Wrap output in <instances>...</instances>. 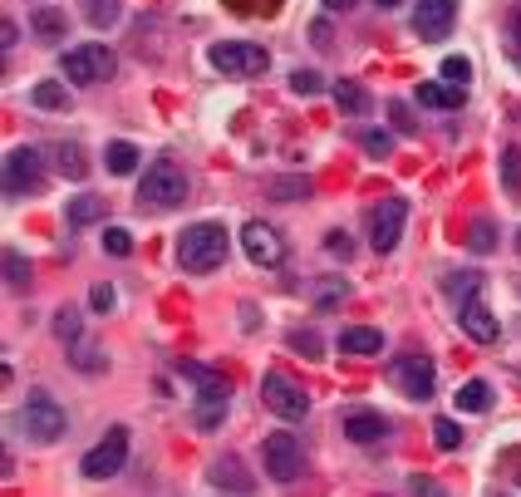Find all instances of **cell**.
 Here are the masks:
<instances>
[{
	"instance_id": "6da1fadb",
	"label": "cell",
	"mask_w": 521,
	"mask_h": 497,
	"mask_svg": "<svg viewBox=\"0 0 521 497\" xmlns=\"http://www.w3.org/2000/svg\"><path fill=\"white\" fill-rule=\"evenodd\" d=\"M177 374L197 384V409H192V424H197L202 434H212V429L227 419V404H232V384H227V374L207 370V365H192V360H182Z\"/></svg>"
},
{
	"instance_id": "7a4b0ae2",
	"label": "cell",
	"mask_w": 521,
	"mask_h": 497,
	"mask_svg": "<svg viewBox=\"0 0 521 497\" xmlns=\"http://www.w3.org/2000/svg\"><path fill=\"white\" fill-rule=\"evenodd\" d=\"M177 261L182 271L192 276H207L227 261V227L222 222H192L182 237H177Z\"/></svg>"
},
{
	"instance_id": "3957f363",
	"label": "cell",
	"mask_w": 521,
	"mask_h": 497,
	"mask_svg": "<svg viewBox=\"0 0 521 497\" xmlns=\"http://www.w3.org/2000/svg\"><path fill=\"white\" fill-rule=\"evenodd\" d=\"M187 202V173L173 163H153L138 183V207H153V212H168Z\"/></svg>"
},
{
	"instance_id": "277c9868",
	"label": "cell",
	"mask_w": 521,
	"mask_h": 497,
	"mask_svg": "<svg viewBox=\"0 0 521 497\" xmlns=\"http://www.w3.org/2000/svg\"><path fill=\"white\" fill-rule=\"evenodd\" d=\"M59 69H64V79H69V84L89 89V84H104V79H114L118 60H114V50H109V45H74V50H64Z\"/></svg>"
},
{
	"instance_id": "5b68a950",
	"label": "cell",
	"mask_w": 521,
	"mask_h": 497,
	"mask_svg": "<svg viewBox=\"0 0 521 497\" xmlns=\"http://www.w3.org/2000/svg\"><path fill=\"white\" fill-rule=\"evenodd\" d=\"M20 424H25L30 443H59L64 429H69V414L55 404V394L35 389V394L25 399V409H20Z\"/></svg>"
},
{
	"instance_id": "8992f818",
	"label": "cell",
	"mask_w": 521,
	"mask_h": 497,
	"mask_svg": "<svg viewBox=\"0 0 521 497\" xmlns=\"http://www.w3.org/2000/svg\"><path fill=\"white\" fill-rule=\"evenodd\" d=\"M261 399H266V409H271L276 419H286V424H300V419L310 414V394H305L286 370H271L261 379Z\"/></svg>"
},
{
	"instance_id": "52a82bcc",
	"label": "cell",
	"mask_w": 521,
	"mask_h": 497,
	"mask_svg": "<svg viewBox=\"0 0 521 497\" xmlns=\"http://www.w3.org/2000/svg\"><path fill=\"white\" fill-rule=\"evenodd\" d=\"M261 458H266V478L271 483H295L305 473V443L295 434H266Z\"/></svg>"
},
{
	"instance_id": "ba28073f",
	"label": "cell",
	"mask_w": 521,
	"mask_h": 497,
	"mask_svg": "<svg viewBox=\"0 0 521 497\" xmlns=\"http://www.w3.org/2000/svg\"><path fill=\"white\" fill-rule=\"evenodd\" d=\"M404 222H408L404 197H384V202H374V207H369V247L379 251V256H389V251L399 247V237H404Z\"/></svg>"
},
{
	"instance_id": "9c48e42d",
	"label": "cell",
	"mask_w": 521,
	"mask_h": 497,
	"mask_svg": "<svg viewBox=\"0 0 521 497\" xmlns=\"http://www.w3.org/2000/svg\"><path fill=\"white\" fill-rule=\"evenodd\" d=\"M389 379H394V389L404 394V399H433V389H438V370H433V360L428 355H399L394 365H389Z\"/></svg>"
},
{
	"instance_id": "30bf717a",
	"label": "cell",
	"mask_w": 521,
	"mask_h": 497,
	"mask_svg": "<svg viewBox=\"0 0 521 497\" xmlns=\"http://www.w3.org/2000/svg\"><path fill=\"white\" fill-rule=\"evenodd\" d=\"M45 187V153L40 148H10L5 158V192L10 197H30Z\"/></svg>"
},
{
	"instance_id": "8fae6325",
	"label": "cell",
	"mask_w": 521,
	"mask_h": 497,
	"mask_svg": "<svg viewBox=\"0 0 521 497\" xmlns=\"http://www.w3.org/2000/svg\"><path fill=\"white\" fill-rule=\"evenodd\" d=\"M123 463H128V429L114 424L84 453V478H114V473H123Z\"/></svg>"
},
{
	"instance_id": "7c38bea8",
	"label": "cell",
	"mask_w": 521,
	"mask_h": 497,
	"mask_svg": "<svg viewBox=\"0 0 521 497\" xmlns=\"http://www.w3.org/2000/svg\"><path fill=\"white\" fill-rule=\"evenodd\" d=\"M212 64L232 79H251V74L266 69V50L251 45V40H222V45H212Z\"/></svg>"
},
{
	"instance_id": "4fadbf2b",
	"label": "cell",
	"mask_w": 521,
	"mask_h": 497,
	"mask_svg": "<svg viewBox=\"0 0 521 497\" xmlns=\"http://www.w3.org/2000/svg\"><path fill=\"white\" fill-rule=\"evenodd\" d=\"M453 25H458V0H418V15H413L418 40L438 45V40L453 35Z\"/></svg>"
},
{
	"instance_id": "5bb4252c",
	"label": "cell",
	"mask_w": 521,
	"mask_h": 497,
	"mask_svg": "<svg viewBox=\"0 0 521 497\" xmlns=\"http://www.w3.org/2000/svg\"><path fill=\"white\" fill-rule=\"evenodd\" d=\"M241 247H246V256L256 266H281L286 261V242H281V232L271 222H246L241 227Z\"/></svg>"
},
{
	"instance_id": "9a60e30c",
	"label": "cell",
	"mask_w": 521,
	"mask_h": 497,
	"mask_svg": "<svg viewBox=\"0 0 521 497\" xmlns=\"http://www.w3.org/2000/svg\"><path fill=\"white\" fill-rule=\"evenodd\" d=\"M207 483H217L222 493L232 497H251V473H246V463L236 458V453H222V458H212V468H207Z\"/></svg>"
},
{
	"instance_id": "2e32d148",
	"label": "cell",
	"mask_w": 521,
	"mask_h": 497,
	"mask_svg": "<svg viewBox=\"0 0 521 497\" xmlns=\"http://www.w3.org/2000/svg\"><path fill=\"white\" fill-rule=\"evenodd\" d=\"M458 320H463V330L477 340V345H492V340H497V320H492V311L482 306V286L458 301Z\"/></svg>"
},
{
	"instance_id": "e0dca14e",
	"label": "cell",
	"mask_w": 521,
	"mask_h": 497,
	"mask_svg": "<svg viewBox=\"0 0 521 497\" xmlns=\"http://www.w3.org/2000/svg\"><path fill=\"white\" fill-rule=\"evenodd\" d=\"M345 438L349 443H384L389 438V419L374 414V409H354V414H345Z\"/></svg>"
},
{
	"instance_id": "ac0fdd59",
	"label": "cell",
	"mask_w": 521,
	"mask_h": 497,
	"mask_svg": "<svg viewBox=\"0 0 521 497\" xmlns=\"http://www.w3.org/2000/svg\"><path fill=\"white\" fill-rule=\"evenodd\" d=\"M413 99H418L423 109H443V114H453V109H463L467 89H453L448 79H428V84L413 89Z\"/></svg>"
},
{
	"instance_id": "d6986e66",
	"label": "cell",
	"mask_w": 521,
	"mask_h": 497,
	"mask_svg": "<svg viewBox=\"0 0 521 497\" xmlns=\"http://www.w3.org/2000/svg\"><path fill=\"white\" fill-rule=\"evenodd\" d=\"M340 350L345 355H379L384 350V330L379 325H345L340 330Z\"/></svg>"
},
{
	"instance_id": "ffe728a7",
	"label": "cell",
	"mask_w": 521,
	"mask_h": 497,
	"mask_svg": "<svg viewBox=\"0 0 521 497\" xmlns=\"http://www.w3.org/2000/svg\"><path fill=\"white\" fill-rule=\"evenodd\" d=\"M50 158H55L59 178H69V183H84V178H89V158H84V148H79V143H55V148H50Z\"/></svg>"
},
{
	"instance_id": "44dd1931",
	"label": "cell",
	"mask_w": 521,
	"mask_h": 497,
	"mask_svg": "<svg viewBox=\"0 0 521 497\" xmlns=\"http://www.w3.org/2000/svg\"><path fill=\"white\" fill-rule=\"evenodd\" d=\"M335 104H340V114H349V119H364V114L374 109V99H369L364 84H354V79H340V84H335Z\"/></svg>"
},
{
	"instance_id": "7402d4cb",
	"label": "cell",
	"mask_w": 521,
	"mask_h": 497,
	"mask_svg": "<svg viewBox=\"0 0 521 497\" xmlns=\"http://www.w3.org/2000/svg\"><path fill=\"white\" fill-rule=\"evenodd\" d=\"M79 10H84V20L94 30H114L123 20V0H79Z\"/></svg>"
},
{
	"instance_id": "603a6c76",
	"label": "cell",
	"mask_w": 521,
	"mask_h": 497,
	"mask_svg": "<svg viewBox=\"0 0 521 497\" xmlns=\"http://www.w3.org/2000/svg\"><path fill=\"white\" fill-rule=\"evenodd\" d=\"M30 30H35L45 45H59L64 30H69V15H64V10H35V15H30Z\"/></svg>"
},
{
	"instance_id": "cb8c5ba5",
	"label": "cell",
	"mask_w": 521,
	"mask_h": 497,
	"mask_svg": "<svg viewBox=\"0 0 521 497\" xmlns=\"http://www.w3.org/2000/svg\"><path fill=\"white\" fill-rule=\"evenodd\" d=\"M458 409H467V414H487V409H492V384H487V379H467V384H458Z\"/></svg>"
},
{
	"instance_id": "d4e9b609",
	"label": "cell",
	"mask_w": 521,
	"mask_h": 497,
	"mask_svg": "<svg viewBox=\"0 0 521 497\" xmlns=\"http://www.w3.org/2000/svg\"><path fill=\"white\" fill-rule=\"evenodd\" d=\"M64 217H69V227H89V222L104 217V202H99L94 192H84V197H74V202L64 207Z\"/></svg>"
},
{
	"instance_id": "484cf974",
	"label": "cell",
	"mask_w": 521,
	"mask_h": 497,
	"mask_svg": "<svg viewBox=\"0 0 521 497\" xmlns=\"http://www.w3.org/2000/svg\"><path fill=\"white\" fill-rule=\"evenodd\" d=\"M104 168H109L114 178H128V173L138 168V148H133V143H109V148H104Z\"/></svg>"
},
{
	"instance_id": "4316f807",
	"label": "cell",
	"mask_w": 521,
	"mask_h": 497,
	"mask_svg": "<svg viewBox=\"0 0 521 497\" xmlns=\"http://www.w3.org/2000/svg\"><path fill=\"white\" fill-rule=\"evenodd\" d=\"M30 104H35V109H50V114H59V109H69V94L59 89L55 79H40V84L30 89Z\"/></svg>"
},
{
	"instance_id": "83f0119b",
	"label": "cell",
	"mask_w": 521,
	"mask_h": 497,
	"mask_svg": "<svg viewBox=\"0 0 521 497\" xmlns=\"http://www.w3.org/2000/svg\"><path fill=\"white\" fill-rule=\"evenodd\" d=\"M345 296H349V281H345V276H325V281H315V306H320V311L340 306Z\"/></svg>"
},
{
	"instance_id": "f1b7e54d",
	"label": "cell",
	"mask_w": 521,
	"mask_h": 497,
	"mask_svg": "<svg viewBox=\"0 0 521 497\" xmlns=\"http://www.w3.org/2000/svg\"><path fill=\"white\" fill-rule=\"evenodd\" d=\"M5 286H10V291H25V286H30V261L15 247H5Z\"/></svg>"
},
{
	"instance_id": "f546056e",
	"label": "cell",
	"mask_w": 521,
	"mask_h": 497,
	"mask_svg": "<svg viewBox=\"0 0 521 497\" xmlns=\"http://www.w3.org/2000/svg\"><path fill=\"white\" fill-rule=\"evenodd\" d=\"M467 247L477 251V256H487V251L497 247V227H492V222H472V227H467Z\"/></svg>"
},
{
	"instance_id": "4dcf8cb0",
	"label": "cell",
	"mask_w": 521,
	"mask_h": 497,
	"mask_svg": "<svg viewBox=\"0 0 521 497\" xmlns=\"http://www.w3.org/2000/svg\"><path fill=\"white\" fill-rule=\"evenodd\" d=\"M79 330H84V325H79V311H74V306L55 311V335L64 345H79Z\"/></svg>"
},
{
	"instance_id": "1f68e13d",
	"label": "cell",
	"mask_w": 521,
	"mask_h": 497,
	"mask_svg": "<svg viewBox=\"0 0 521 497\" xmlns=\"http://www.w3.org/2000/svg\"><path fill=\"white\" fill-rule=\"evenodd\" d=\"M305 192H310V178H276V183H266V197H276V202L305 197Z\"/></svg>"
},
{
	"instance_id": "d6a6232c",
	"label": "cell",
	"mask_w": 521,
	"mask_h": 497,
	"mask_svg": "<svg viewBox=\"0 0 521 497\" xmlns=\"http://www.w3.org/2000/svg\"><path fill=\"white\" fill-rule=\"evenodd\" d=\"M359 143H364V153H369V158H389V153H394V138H389V133H379V128H364V133H359Z\"/></svg>"
},
{
	"instance_id": "836d02e7",
	"label": "cell",
	"mask_w": 521,
	"mask_h": 497,
	"mask_svg": "<svg viewBox=\"0 0 521 497\" xmlns=\"http://www.w3.org/2000/svg\"><path fill=\"white\" fill-rule=\"evenodd\" d=\"M502 183L521 192V148H502Z\"/></svg>"
},
{
	"instance_id": "e575fe53",
	"label": "cell",
	"mask_w": 521,
	"mask_h": 497,
	"mask_svg": "<svg viewBox=\"0 0 521 497\" xmlns=\"http://www.w3.org/2000/svg\"><path fill=\"white\" fill-rule=\"evenodd\" d=\"M320 84H325V79H320L315 69H295V74H290V89H295V94H305V99H310V94H320Z\"/></svg>"
},
{
	"instance_id": "d590c367",
	"label": "cell",
	"mask_w": 521,
	"mask_h": 497,
	"mask_svg": "<svg viewBox=\"0 0 521 497\" xmlns=\"http://www.w3.org/2000/svg\"><path fill=\"white\" fill-rule=\"evenodd\" d=\"M433 438H438V448H458L463 443V429L453 419H433Z\"/></svg>"
},
{
	"instance_id": "8d00e7d4",
	"label": "cell",
	"mask_w": 521,
	"mask_h": 497,
	"mask_svg": "<svg viewBox=\"0 0 521 497\" xmlns=\"http://www.w3.org/2000/svg\"><path fill=\"white\" fill-rule=\"evenodd\" d=\"M443 79H448V84H467V79H472V64H467L463 55H448V60H443Z\"/></svg>"
},
{
	"instance_id": "74e56055",
	"label": "cell",
	"mask_w": 521,
	"mask_h": 497,
	"mask_svg": "<svg viewBox=\"0 0 521 497\" xmlns=\"http://www.w3.org/2000/svg\"><path fill=\"white\" fill-rule=\"evenodd\" d=\"M290 350L315 360V355H320V335H315V330H295V335H290Z\"/></svg>"
},
{
	"instance_id": "f35d334b",
	"label": "cell",
	"mask_w": 521,
	"mask_h": 497,
	"mask_svg": "<svg viewBox=\"0 0 521 497\" xmlns=\"http://www.w3.org/2000/svg\"><path fill=\"white\" fill-rule=\"evenodd\" d=\"M104 251H109V256H128V251H133V237H128L123 227H109V232H104Z\"/></svg>"
},
{
	"instance_id": "ab89813d",
	"label": "cell",
	"mask_w": 521,
	"mask_h": 497,
	"mask_svg": "<svg viewBox=\"0 0 521 497\" xmlns=\"http://www.w3.org/2000/svg\"><path fill=\"white\" fill-rule=\"evenodd\" d=\"M325 251L340 256V261H349V256H354V237H349V232H330V237H325Z\"/></svg>"
},
{
	"instance_id": "60d3db41",
	"label": "cell",
	"mask_w": 521,
	"mask_h": 497,
	"mask_svg": "<svg viewBox=\"0 0 521 497\" xmlns=\"http://www.w3.org/2000/svg\"><path fill=\"white\" fill-rule=\"evenodd\" d=\"M89 306H94L99 315L114 311V291H109V286H94V291H89Z\"/></svg>"
},
{
	"instance_id": "b9f144b4",
	"label": "cell",
	"mask_w": 521,
	"mask_h": 497,
	"mask_svg": "<svg viewBox=\"0 0 521 497\" xmlns=\"http://www.w3.org/2000/svg\"><path fill=\"white\" fill-rule=\"evenodd\" d=\"M507 40H512V50L521 60V5H512V15H507Z\"/></svg>"
},
{
	"instance_id": "7bdbcfd3",
	"label": "cell",
	"mask_w": 521,
	"mask_h": 497,
	"mask_svg": "<svg viewBox=\"0 0 521 497\" xmlns=\"http://www.w3.org/2000/svg\"><path fill=\"white\" fill-rule=\"evenodd\" d=\"M408 497H443L433 478H408Z\"/></svg>"
},
{
	"instance_id": "ee69618b",
	"label": "cell",
	"mask_w": 521,
	"mask_h": 497,
	"mask_svg": "<svg viewBox=\"0 0 521 497\" xmlns=\"http://www.w3.org/2000/svg\"><path fill=\"white\" fill-rule=\"evenodd\" d=\"M389 119L404 128V133H418V124H413V114H408V104H389Z\"/></svg>"
},
{
	"instance_id": "f6af8a7d",
	"label": "cell",
	"mask_w": 521,
	"mask_h": 497,
	"mask_svg": "<svg viewBox=\"0 0 521 497\" xmlns=\"http://www.w3.org/2000/svg\"><path fill=\"white\" fill-rule=\"evenodd\" d=\"M15 40H20V30L5 20V25H0V45H5V50H15Z\"/></svg>"
},
{
	"instance_id": "bcb514c9",
	"label": "cell",
	"mask_w": 521,
	"mask_h": 497,
	"mask_svg": "<svg viewBox=\"0 0 521 497\" xmlns=\"http://www.w3.org/2000/svg\"><path fill=\"white\" fill-rule=\"evenodd\" d=\"M354 0H325V10H349Z\"/></svg>"
},
{
	"instance_id": "7dc6e473",
	"label": "cell",
	"mask_w": 521,
	"mask_h": 497,
	"mask_svg": "<svg viewBox=\"0 0 521 497\" xmlns=\"http://www.w3.org/2000/svg\"><path fill=\"white\" fill-rule=\"evenodd\" d=\"M379 5H384V10H394V5H399V0H379Z\"/></svg>"
},
{
	"instance_id": "c3c4849f",
	"label": "cell",
	"mask_w": 521,
	"mask_h": 497,
	"mask_svg": "<svg viewBox=\"0 0 521 497\" xmlns=\"http://www.w3.org/2000/svg\"><path fill=\"white\" fill-rule=\"evenodd\" d=\"M517 251H521V232H517Z\"/></svg>"
}]
</instances>
